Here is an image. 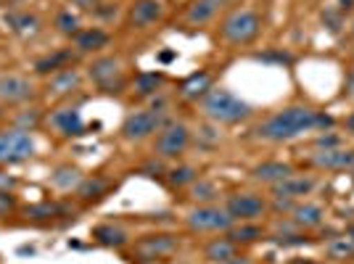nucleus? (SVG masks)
<instances>
[{
    "mask_svg": "<svg viewBox=\"0 0 354 264\" xmlns=\"http://www.w3.org/2000/svg\"><path fill=\"white\" fill-rule=\"evenodd\" d=\"M333 119L307 109V106H288L283 111H275L270 119H265L259 127H257V138L267 140V143H286V140H294L299 135L312 130H325L330 127Z\"/></svg>",
    "mask_w": 354,
    "mask_h": 264,
    "instance_id": "nucleus-1",
    "label": "nucleus"
},
{
    "mask_svg": "<svg viewBox=\"0 0 354 264\" xmlns=\"http://www.w3.org/2000/svg\"><path fill=\"white\" fill-rule=\"evenodd\" d=\"M201 111L214 124H238L251 117V106L243 98H238L233 90L212 88L201 98Z\"/></svg>",
    "mask_w": 354,
    "mask_h": 264,
    "instance_id": "nucleus-2",
    "label": "nucleus"
},
{
    "mask_svg": "<svg viewBox=\"0 0 354 264\" xmlns=\"http://www.w3.org/2000/svg\"><path fill=\"white\" fill-rule=\"evenodd\" d=\"M262 32V16L251 8H233L220 21V37L227 45H251Z\"/></svg>",
    "mask_w": 354,
    "mask_h": 264,
    "instance_id": "nucleus-3",
    "label": "nucleus"
},
{
    "mask_svg": "<svg viewBox=\"0 0 354 264\" xmlns=\"http://www.w3.org/2000/svg\"><path fill=\"white\" fill-rule=\"evenodd\" d=\"M35 151H37V143L30 130H21L14 124L0 130V167L3 169L27 164L35 156Z\"/></svg>",
    "mask_w": 354,
    "mask_h": 264,
    "instance_id": "nucleus-4",
    "label": "nucleus"
},
{
    "mask_svg": "<svg viewBox=\"0 0 354 264\" xmlns=\"http://www.w3.org/2000/svg\"><path fill=\"white\" fill-rule=\"evenodd\" d=\"M164 124L167 122H164L162 109H140V111H133L122 122V138L130 140V143H140L151 135H156Z\"/></svg>",
    "mask_w": 354,
    "mask_h": 264,
    "instance_id": "nucleus-5",
    "label": "nucleus"
},
{
    "mask_svg": "<svg viewBox=\"0 0 354 264\" xmlns=\"http://www.w3.org/2000/svg\"><path fill=\"white\" fill-rule=\"evenodd\" d=\"M191 146V130L183 122H167L162 130L156 132L153 153L159 159H180Z\"/></svg>",
    "mask_w": 354,
    "mask_h": 264,
    "instance_id": "nucleus-6",
    "label": "nucleus"
},
{
    "mask_svg": "<svg viewBox=\"0 0 354 264\" xmlns=\"http://www.w3.org/2000/svg\"><path fill=\"white\" fill-rule=\"evenodd\" d=\"M185 222H188V230H193V233H227L236 225V220L227 214L225 206L214 204H204L193 209Z\"/></svg>",
    "mask_w": 354,
    "mask_h": 264,
    "instance_id": "nucleus-7",
    "label": "nucleus"
},
{
    "mask_svg": "<svg viewBox=\"0 0 354 264\" xmlns=\"http://www.w3.org/2000/svg\"><path fill=\"white\" fill-rule=\"evenodd\" d=\"M90 79L95 82V88L104 93H122L124 79H122V64L114 56H101L90 64Z\"/></svg>",
    "mask_w": 354,
    "mask_h": 264,
    "instance_id": "nucleus-8",
    "label": "nucleus"
},
{
    "mask_svg": "<svg viewBox=\"0 0 354 264\" xmlns=\"http://www.w3.org/2000/svg\"><path fill=\"white\" fill-rule=\"evenodd\" d=\"M35 98V85L24 74H0V106H24Z\"/></svg>",
    "mask_w": 354,
    "mask_h": 264,
    "instance_id": "nucleus-9",
    "label": "nucleus"
},
{
    "mask_svg": "<svg viewBox=\"0 0 354 264\" xmlns=\"http://www.w3.org/2000/svg\"><path fill=\"white\" fill-rule=\"evenodd\" d=\"M225 209L236 222H257L259 217H265L267 204L257 193H236L225 201Z\"/></svg>",
    "mask_w": 354,
    "mask_h": 264,
    "instance_id": "nucleus-10",
    "label": "nucleus"
},
{
    "mask_svg": "<svg viewBox=\"0 0 354 264\" xmlns=\"http://www.w3.org/2000/svg\"><path fill=\"white\" fill-rule=\"evenodd\" d=\"M3 24L6 30L21 37V40H32L43 32V19L35 14V11H27V8H11L3 14Z\"/></svg>",
    "mask_w": 354,
    "mask_h": 264,
    "instance_id": "nucleus-11",
    "label": "nucleus"
},
{
    "mask_svg": "<svg viewBox=\"0 0 354 264\" xmlns=\"http://www.w3.org/2000/svg\"><path fill=\"white\" fill-rule=\"evenodd\" d=\"M177 246H180V243H177L175 235H146V238L135 241V254L143 256V259L156 262V259L172 256L177 251Z\"/></svg>",
    "mask_w": 354,
    "mask_h": 264,
    "instance_id": "nucleus-12",
    "label": "nucleus"
},
{
    "mask_svg": "<svg viewBox=\"0 0 354 264\" xmlns=\"http://www.w3.org/2000/svg\"><path fill=\"white\" fill-rule=\"evenodd\" d=\"M162 19V3L159 0H135L127 11V24L135 30H148Z\"/></svg>",
    "mask_w": 354,
    "mask_h": 264,
    "instance_id": "nucleus-13",
    "label": "nucleus"
},
{
    "mask_svg": "<svg viewBox=\"0 0 354 264\" xmlns=\"http://www.w3.org/2000/svg\"><path fill=\"white\" fill-rule=\"evenodd\" d=\"M48 122H50V127L59 132V135H64V138H74V135H82V132H85V122H82L80 111H77L74 106H61V109H56V111L48 117Z\"/></svg>",
    "mask_w": 354,
    "mask_h": 264,
    "instance_id": "nucleus-14",
    "label": "nucleus"
},
{
    "mask_svg": "<svg viewBox=\"0 0 354 264\" xmlns=\"http://www.w3.org/2000/svg\"><path fill=\"white\" fill-rule=\"evenodd\" d=\"M315 191V180L312 177H286L281 182L272 185V196L281 198V201H296V198H304Z\"/></svg>",
    "mask_w": 354,
    "mask_h": 264,
    "instance_id": "nucleus-15",
    "label": "nucleus"
},
{
    "mask_svg": "<svg viewBox=\"0 0 354 264\" xmlns=\"http://www.w3.org/2000/svg\"><path fill=\"white\" fill-rule=\"evenodd\" d=\"M80 82H82L80 72H77L74 66H69V69H61V72L50 74V77H48V85H45V90H48V95L64 98V95H72L74 90L80 88Z\"/></svg>",
    "mask_w": 354,
    "mask_h": 264,
    "instance_id": "nucleus-16",
    "label": "nucleus"
},
{
    "mask_svg": "<svg viewBox=\"0 0 354 264\" xmlns=\"http://www.w3.org/2000/svg\"><path fill=\"white\" fill-rule=\"evenodd\" d=\"M312 164L320 169H349L354 167V151L352 148H330V151H317L312 156Z\"/></svg>",
    "mask_w": 354,
    "mask_h": 264,
    "instance_id": "nucleus-17",
    "label": "nucleus"
},
{
    "mask_svg": "<svg viewBox=\"0 0 354 264\" xmlns=\"http://www.w3.org/2000/svg\"><path fill=\"white\" fill-rule=\"evenodd\" d=\"M109 32L101 30V27H82V30L74 35V50L77 53H95V50H101L109 45Z\"/></svg>",
    "mask_w": 354,
    "mask_h": 264,
    "instance_id": "nucleus-18",
    "label": "nucleus"
},
{
    "mask_svg": "<svg viewBox=\"0 0 354 264\" xmlns=\"http://www.w3.org/2000/svg\"><path fill=\"white\" fill-rule=\"evenodd\" d=\"M225 6V0H191L185 8V21L193 27L209 24L214 16L220 14V8Z\"/></svg>",
    "mask_w": 354,
    "mask_h": 264,
    "instance_id": "nucleus-19",
    "label": "nucleus"
},
{
    "mask_svg": "<svg viewBox=\"0 0 354 264\" xmlns=\"http://www.w3.org/2000/svg\"><path fill=\"white\" fill-rule=\"evenodd\" d=\"M291 175H294V167L286 162H262L251 169V177L257 182H267V185H275V182H281Z\"/></svg>",
    "mask_w": 354,
    "mask_h": 264,
    "instance_id": "nucleus-20",
    "label": "nucleus"
},
{
    "mask_svg": "<svg viewBox=\"0 0 354 264\" xmlns=\"http://www.w3.org/2000/svg\"><path fill=\"white\" fill-rule=\"evenodd\" d=\"M72 64H74V50H72V48H64V50L48 53V56H43V59L35 61V74L50 77V74L61 72V69H69Z\"/></svg>",
    "mask_w": 354,
    "mask_h": 264,
    "instance_id": "nucleus-21",
    "label": "nucleus"
},
{
    "mask_svg": "<svg viewBox=\"0 0 354 264\" xmlns=\"http://www.w3.org/2000/svg\"><path fill=\"white\" fill-rule=\"evenodd\" d=\"M212 90V74L209 72H193L191 77H185L180 82V95L185 101H201Z\"/></svg>",
    "mask_w": 354,
    "mask_h": 264,
    "instance_id": "nucleus-22",
    "label": "nucleus"
},
{
    "mask_svg": "<svg viewBox=\"0 0 354 264\" xmlns=\"http://www.w3.org/2000/svg\"><path fill=\"white\" fill-rule=\"evenodd\" d=\"M323 209L317 204H310V201H301V204L291 206V220H294L296 227H304V230H312V227H320L323 225Z\"/></svg>",
    "mask_w": 354,
    "mask_h": 264,
    "instance_id": "nucleus-23",
    "label": "nucleus"
},
{
    "mask_svg": "<svg viewBox=\"0 0 354 264\" xmlns=\"http://www.w3.org/2000/svg\"><path fill=\"white\" fill-rule=\"evenodd\" d=\"M82 180H85V175H82L77 167H72V164L56 167V169H53V175H50V182H53V188H59V191H64V193L77 191Z\"/></svg>",
    "mask_w": 354,
    "mask_h": 264,
    "instance_id": "nucleus-24",
    "label": "nucleus"
},
{
    "mask_svg": "<svg viewBox=\"0 0 354 264\" xmlns=\"http://www.w3.org/2000/svg\"><path fill=\"white\" fill-rule=\"evenodd\" d=\"M109 188H111V182H109L106 177L93 175V177H85V180L80 182V188H77L74 193L80 196V201L90 204V201H98V198H104L106 193H109Z\"/></svg>",
    "mask_w": 354,
    "mask_h": 264,
    "instance_id": "nucleus-25",
    "label": "nucleus"
},
{
    "mask_svg": "<svg viewBox=\"0 0 354 264\" xmlns=\"http://www.w3.org/2000/svg\"><path fill=\"white\" fill-rule=\"evenodd\" d=\"M236 254H238V243H233L227 235L225 238H212L207 246H204V256L212 264H220L225 259H230V256H236Z\"/></svg>",
    "mask_w": 354,
    "mask_h": 264,
    "instance_id": "nucleus-26",
    "label": "nucleus"
},
{
    "mask_svg": "<svg viewBox=\"0 0 354 264\" xmlns=\"http://www.w3.org/2000/svg\"><path fill=\"white\" fill-rule=\"evenodd\" d=\"M93 238H95V243H101L106 249H122L127 243V233L114 227V225H98L93 230Z\"/></svg>",
    "mask_w": 354,
    "mask_h": 264,
    "instance_id": "nucleus-27",
    "label": "nucleus"
},
{
    "mask_svg": "<svg viewBox=\"0 0 354 264\" xmlns=\"http://www.w3.org/2000/svg\"><path fill=\"white\" fill-rule=\"evenodd\" d=\"M66 209L61 204H50V201H43V204H32L24 209V217L30 222H40V225H45V222L56 220V217H61Z\"/></svg>",
    "mask_w": 354,
    "mask_h": 264,
    "instance_id": "nucleus-28",
    "label": "nucleus"
},
{
    "mask_svg": "<svg viewBox=\"0 0 354 264\" xmlns=\"http://www.w3.org/2000/svg\"><path fill=\"white\" fill-rule=\"evenodd\" d=\"M53 27H56V32H59V35H64V37L74 40V35L82 30V21H80V16L74 14L72 8H61L59 14L53 16Z\"/></svg>",
    "mask_w": 354,
    "mask_h": 264,
    "instance_id": "nucleus-29",
    "label": "nucleus"
},
{
    "mask_svg": "<svg viewBox=\"0 0 354 264\" xmlns=\"http://www.w3.org/2000/svg\"><path fill=\"white\" fill-rule=\"evenodd\" d=\"M225 235H227L233 243H254V241H259L265 233H262V227H259L257 222H241V225H233Z\"/></svg>",
    "mask_w": 354,
    "mask_h": 264,
    "instance_id": "nucleus-30",
    "label": "nucleus"
},
{
    "mask_svg": "<svg viewBox=\"0 0 354 264\" xmlns=\"http://www.w3.org/2000/svg\"><path fill=\"white\" fill-rule=\"evenodd\" d=\"M162 85H164L162 72H140L138 77H135V93H138V95H143V98L156 95Z\"/></svg>",
    "mask_w": 354,
    "mask_h": 264,
    "instance_id": "nucleus-31",
    "label": "nucleus"
},
{
    "mask_svg": "<svg viewBox=\"0 0 354 264\" xmlns=\"http://www.w3.org/2000/svg\"><path fill=\"white\" fill-rule=\"evenodd\" d=\"M325 251H328V256H330V259H352L354 256V238L349 233L339 235V238H333V241L325 246Z\"/></svg>",
    "mask_w": 354,
    "mask_h": 264,
    "instance_id": "nucleus-32",
    "label": "nucleus"
},
{
    "mask_svg": "<svg viewBox=\"0 0 354 264\" xmlns=\"http://www.w3.org/2000/svg\"><path fill=\"white\" fill-rule=\"evenodd\" d=\"M167 180H169V185H175V188H185V185H193V182L198 180V172L193 169L191 164H180V167L167 172Z\"/></svg>",
    "mask_w": 354,
    "mask_h": 264,
    "instance_id": "nucleus-33",
    "label": "nucleus"
},
{
    "mask_svg": "<svg viewBox=\"0 0 354 264\" xmlns=\"http://www.w3.org/2000/svg\"><path fill=\"white\" fill-rule=\"evenodd\" d=\"M191 196L196 201H201V204H209V201H214L220 193H217V185H214V182H209V180H196L191 185Z\"/></svg>",
    "mask_w": 354,
    "mask_h": 264,
    "instance_id": "nucleus-34",
    "label": "nucleus"
},
{
    "mask_svg": "<svg viewBox=\"0 0 354 264\" xmlns=\"http://www.w3.org/2000/svg\"><path fill=\"white\" fill-rule=\"evenodd\" d=\"M40 122H43V114H40L37 109H24L21 114H16V117H14V127H21V130L35 132Z\"/></svg>",
    "mask_w": 354,
    "mask_h": 264,
    "instance_id": "nucleus-35",
    "label": "nucleus"
},
{
    "mask_svg": "<svg viewBox=\"0 0 354 264\" xmlns=\"http://www.w3.org/2000/svg\"><path fill=\"white\" fill-rule=\"evenodd\" d=\"M16 211V196L11 191H0V220Z\"/></svg>",
    "mask_w": 354,
    "mask_h": 264,
    "instance_id": "nucleus-36",
    "label": "nucleus"
},
{
    "mask_svg": "<svg viewBox=\"0 0 354 264\" xmlns=\"http://www.w3.org/2000/svg\"><path fill=\"white\" fill-rule=\"evenodd\" d=\"M339 146H341L339 135H320V138H315V148L317 151H330V148H339Z\"/></svg>",
    "mask_w": 354,
    "mask_h": 264,
    "instance_id": "nucleus-37",
    "label": "nucleus"
},
{
    "mask_svg": "<svg viewBox=\"0 0 354 264\" xmlns=\"http://www.w3.org/2000/svg\"><path fill=\"white\" fill-rule=\"evenodd\" d=\"M257 59H259V61H281V64H291V56H286V53H265V56L259 53Z\"/></svg>",
    "mask_w": 354,
    "mask_h": 264,
    "instance_id": "nucleus-38",
    "label": "nucleus"
},
{
    "mask_svg": "<svg viewBox=\"0 0 354 264\" xmlns=\"http://www.w3.org/2000/svg\"><path fill=\"white\" fill-rule=\"evenodd\" d=\"M0 191H14V177L6 175L3 167H0Z\"/></svg>",
    "mask_w": 354,
    "mask_h": 264,
    "instance_id": "nucleus-39",
    "label": "nucleus"
},
{
    "mask_svg": "<svg viewBox=\"0 0 354 264\" xmlns=\"http://www.w3.org/2000/svg\"><path fill=\"white\" fill-rule=\"evenodd\" d=\"M72 3L74 6H80L82 11H98V6H101L98 0H72Z\"/></svg>",
    "mask_w": 354,
    "mask_h": 264,
    "instance_id": "nucleus-40",
    "label": "nucleus"
},
{
    "mask_svg": "<svg viewBox=\"0 0 354 264\" xmlns=\"http://www.w3.org/2000/svg\"><path fill=\"white\" fill-rule=\"evenodd\" d=\"M323 21H328V24H330V30L336 32L341 27V19H339V14H330V11H328V14L323 16Z\"/></svg>",
    "mask_w": 354,
    "mask_h": 264,
    "instance_id": "nucleus-41",
    "label": "nucleus"
},
{
    "mask_svg": "<svg viewBox=\"0 0 354 264\" xmlns=\"http://www.w3.org/2000/svg\"><path fill=\"white\" fill-rule=\"evenodd\" d=\"M344 93H346L349 98H354V69L349 72V77H346V85H344Z\"/></svg>",
    "mask_w": 354,
    "mask_h": 264,
    "instance_id": "nucleus-42",
    "label": "nucleus"
},
{
    "mask_svg": "<svg viewBox=\"0 0 354 264\" xmlns=\"http://www.w3.org/2000/svg\"><path fill=\"white\" fill-rule=\"evenodd\" d=\"M220 264H254L251 259H246V256H230V259H225V262H220Z\"/></svg>",
    "mask_w": 354,
    "mask_h": 264,
    "instance_id": "nucleus-43",
    "label": "nucleus"
},
{
    "mask_svg": "<svg viewBox=\"0 0 354 264\" xmlns=\"http://www.w3.org/2000/svg\"><path fill=\"white\" fill-rule=\"evenodd\" d=\"M146 172H151V177H159V175H164V167L162 164H148Z\"/></svg>",
    "mask_w": 354,
    "mask_h": 264,
    "instance_id": "nucleus-44",
    "label": "nucleus"
},
{
    "mask_svg": "<svg viewBox=\"0 0 354 264\" xmlns=\"http://www.w3.org/2000/svg\"><path fill=\"white\" fill-rule=\"evenodd\" d=\"M344 127H346V130H349V132L354 135V111H352V114H349L346 119H344Z\"/></svg>",
    "mask_w": 354,
    "mask_h": 264,
    "instance_id": "nucleus-45",
    "label": "nucleus"
},
{
    "mask_svg": "<svg viewBox=\"0 0 354 264\" xmlns=\"http://www.w3.org/2000/svg\"><path fill=\"white\" fill-rule=\"evenodd\" d=\"M352 6H354V0H339V8H341V11H349Z\"/></svg>",
    "mask_w": 354,
    "mask_h": 264,
    "instance_id": "nucleus-46",
    "label": "nucleus"
},
{
    "mask_svg": "<svg viewBox=\"0 0 354 264\" xmlns=\"http://www.w3.org/2000/svg\"><path fill=\"white\" fill-rule=\"evenodd\" d=\"M294 264H317V262H304V259H299V262H294Z\"/></svg>",
    "mask_w": 354,
    "mask_h": 264,
    "instance_id": "nucleus-47",
    "label": "nucleus"
},
{
    "mask_svg": "<svg viewBox=\"0 0 354 264\" xmlns=\"http://www.w3.org/2000/svg\"><path fill=\"white\" fill-rule=\"evenodd\" d=\"M349 235H352V238H354V227H352V230H349Z\"/></svg>",
    "mask_w": 354,
    "mask_h": 264,
    "instance_id": "nucleus-48",
    "label": "nucleus"
},
{
    "mask_svg": "<svg viewBox=\"0 0 354 264\" xmlns=\"http://www.w3.org/2000/svg\"><path fill=\"white\" fill-rule=\"evenodd\" d=\"M0 117H3V109H0Z\"/></svg>",
    "mask_w": 354,
    "mask_h": 264,
    "instance_id": "nucleus-49",
    "label": "nucleus"
},
{
    "mask_svg": "<svg viewBox=\"0 0 354 264\" xmlns=\"http://www.w3.org/2000/svg\"><path fill=\"white\" fill-rule=\"evenodd\" d=\"M225 3H227V0H225ZM230 3H233V0H230Z\"/></svg>",
    "mask_w": 354,
    "mask_h": 264,
    "instance_id": "nucleus-50",
    "label": "nucleus"
}]
</instances>
